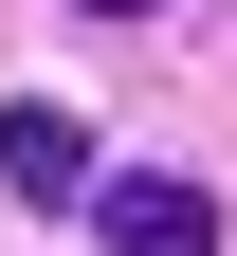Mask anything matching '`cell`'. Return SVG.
Listing matches in <instances>:
<instances>
[{"instance_id":"6da1fadb","label":"cell","mask_w":237,"mask_h":256,"mask_svg":"<svg viewBox=\"0 0 237 256\" xmlns=\"http://www.w3.org/2000/svg\"><path fill=\"white\" fill-rule=\"evenodd\" d=\"M91 238L110 256H219V202L183 165H128V183H91Z\"/></svg>"},{"instance_id":"7a4b0ae2","label":"cell","mask_w":237,"mask_h":256,"mask_svg":"<svg viewBox=\"0 0 237 256\" xmlns=\"http://www.w3.org/2000/svg\"><path fill=\"white\" fill-rule=\"evenodd\" d=\"M0 183H18V202H91V128L55 110V92H18V110H0Z\"/></svg>"},{"instance_id":"3957f363","label":"cell","mask_w":237,"mask_h":256,"mask_svg":"<svg viewBox=\"0 0 237 256\" xmlns=\"http://www.w3.org/2000/svg\"><path fill=\"white\" fill-rule=\"evenodd\" d=\"M91 18H146V0H91Z\"/></svg>"}]
</instances>
